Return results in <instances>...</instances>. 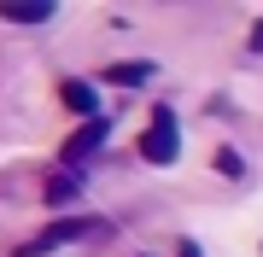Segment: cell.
Returning a JSON list of instances; mask_svg holds the SVG:
<instances>
[{"label":"cell","mask_w":263,"mask_h":257,"mask_svg":"<svg viewBox=\"0 0 263 257\" xmlns=\"http://www.w3.org/2000/svg\"><path fill=\"white\" fill-rule=\"evenodd\" d=\"M152 76V58H141V65H111L105 70V82H117V88H141Z\"/></svg>","instance_id":"cell-7"},{"label":"cell","mask_w":263,"mask_h":257,"mask_svg":"<svg viewBox=\"0 0 263 257\" xmlns=\"http://www.w3.org/2000/svg\"><path fill=\"white\" fill-rule=\"evenodd\" d=\"M53 0H0V18L6 24H53Z\"/></svg>","instance_id":"cell-5"},{"label":"cell","mask_w":263,"mask_h":257,"mask_svg":"<svg viewBox=\"0 0 263 257\" xmlns=\"http://www.w3.org/2000/svg\"><path fill=\"white\" fill-rule=\"evenodd\" d=\"M100 141H105V117H94V123H82V129H76V134H70L65 146H59V152H65V164H70V170H76V164H82L88 152H94Z\"/></svg>","instance_id":"cell-4"},{"label":"cell","mask_w":263,"mask_h":257,"mask_svg":"<svg viewBox=\"0 0 263 257\" xmlns=\"http://www.w3.org/2000/svg\"><path fill=\"white\" fill-rule=\"evenodd\" d=\"M211 164H216V170H222V175H246V164L234 158V146H222V152H216Z\"/></svg>","instance_id":"cell-8"},{"label":"cell","mask_w":263,"mask_h":257,"mask_svg":"<svg viewBox=\"0 0 263 257\" xmlns=\"http://www.w3.org/2000/svg\"><path fill=\"white\" fill-rule=\"evenodd\" d=\"M88 234H100V222H88V216H59V222H47L35 240H24L18 257H53L59 246H70V240H88Z\"/></svg>","instance_id":"cell-2"},{"label":"cell","mask_w":263,"mask_h":257,"mask_svg":"<svg viewBox=\"0 0 263 257\" xmlns=\"http://www.w3.org/2000/svg\"><path fill=\"white\" fill-rule=\"evenodd\" d=\"M41 193H47V205H53V210H65L70 199H82V175H76V170H53Z\"/></svg>","instance_id":"cell-6"},{"label":"cell","mask_w":263,"mask_h":257,"mask_svg":"<svg viewBox=\"0 0 263 257\" xmlns=\"http://www.w3.org/2000/svg\"><path fill=\"white\" fill-rule=\"evenodd\" d=\"M252 53H263V18L252 24Z\"/></svg>","instance_id":"cell-10"},{"label":"cell","mask_w":263,"mask_h":257,"mask_svg":"<svg viewBox=\"0 0 263 257\" xmlns=\"http://www.w3.org/2000/svg\"><path fill=\"white\" fill-rule=\"evenodd\" d=\"M176 257H205V251H199L193 240H176Z\"/></svg>","instance_id":"cell-9"},{"label":"cell","mask_w":263,"mask_h":257,"mask_svg":"<svg viewBox=\"0 0 263 257\" xmlns=\"http://www.w3.org/2000/svg\"><path fill=\"white\" fill-rule=\"evenodd\" d=\"M135 152L146 164H176L181 158V123H176V105H152L141 141H135Z\"/></svg>","instance_id":"cell-1"},{"label":"cell","mask_w":263,"mask_h":257,"mask_svg":"<svg viewBox=\"0 0 263 257\" xmlns=\"http://www.w3.org/2000/svg\"><path fill=\"white\" fill-rule=\"evenodd\" d=\"M59 105H65V111H76V117H88V123H94L100 117V94H94V82H59Z\"/></svg>","instance_id":"cell-3"}]
</instances>
